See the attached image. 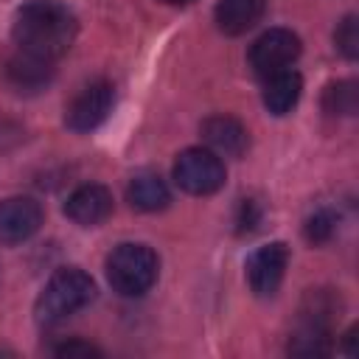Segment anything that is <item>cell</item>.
Wrapping results in <instances>:
<instances>
[{
	"mask_svg": "<svg viewBox=\"0 0 359 359\" xmlns=\"http://www.w3.org/2000/svg\"><path fill=\"white\" fill-rule=\"evenodd\" d=\"M160 272V258L146 244H121L107 258V280L123 297L146 294Z\"/></svg>",
	"mask_w": 359,
	"mask_h": 359,
	"instance_id": "3",
	"label": "cell"
},
{
	"mask_svg": "<svg viewBox=\"0 0 359 359\" xmlns=\"http://www.w3.org/2000/svg\"><path fill=\"white\" fill-rule=\"evenodd\" d=\"M353 339H356V328H351V331L345 334V353H348V356H356V348H353Z\"/></svg>",
	"mask_w": 359,
	"mask_h": 359,
	"instance_id": "22",
	"label": "cell"
},
{
	"mask_svg": "<svg viewBox=\"0 0 359 359\" xmlns=\"http://www.w3.org/2000/svg\"><path fill=\"white\" fill-rule=\"evenodd\" d=\"M109 213H112V194L98 182L79 185L65 202V216L81 227H95L107 222Z\"/></svg>",
	"mask_w": 359,
	"mask_h": 359,
	"instance_id": "9",
	"label": "cell"
},
{
	"mask_svg": "<svg viewBox=\"0 0 359 359\" xmlns=\"http://www.w3.org/2000/svg\"><path fill=\"white\" fill-rule=\"evenodd\" d=\"M334 45H337V50L345 56V59H356L359 56V17L356 14H348L339 25H337V31H334Z\"/></svg>",
	"mask_w": 359,
	"mask_h": 359,
	"instance_id": "19",
	"label": "cell"
},
{
	"mask_svg": "<svg viewBox=\"0 0 359 359\" xmlns=\"http://www.w3.org/2000/svg\"><path fill=\"white\" fill-rule=\"evenodd\" d=\"M79 34V22L67 6L59 0H28L17 8L11 36L20 50L56 62L65 56Z\"/></svg>",
	"mask_w": 359,
	"mask_h": 359,
	"instance_id": "1",
	"label": "cell"
},
{
	"mask_svg": "<svg viewBox=\"0 0 359 359\" xmlns=\"http://www.w3.org/2000/svg\"><path fill=\"white\" fill-rule=\"evenodd\" d=\"M264 17V0H219L213 8L216 28L227 36L247 34Z\"/></svg>",
	"mask_w": 359,
	"mask_h": 359,
	"instance_id": "12",
	"label": "cell"
},
{
	"mask_svg": "<svg viewBox=\"0 0 359 359\" xmlns=\"http://www.w3.org/2000/svg\"><path fill=\"white\" fill-rule=\"evenodd\" d=\"M163 3H168V6H185V3H191V0H163Z\"/></svg>",
	"mask_w": 359,
	"mask_h": 359,
	"instance_id": "23",
	"label": "cell"
},
{
	"mask_svg": "<svg viewBox=\"0 0 359 359\" xmlns=\"http://www.w3.org/2000/svg\"><path fill=\"white\" fill-rule=\"evenodd\" d=\"M224 163L216 151L194 146L185 149L174 163V182L191 196H210L224 185Z\"/></svg>",
	"mask_w": 359,
	"mask_h": 359,
	"instance_id": "4",
	"label": "cell"
},
{
	"mask_svg": "<svg viewBox=\"0 0 359 359\" xmlns=\"http://www.w3.org/2000/svg\"><path fill=\"white\" fill-rule=\"evenodd\" d=\"M42 227V208L31 196H8L0 202V244H22Z\"/></svg>",
	"mask_w": 359,
	"mask_h": 359,
	"instance_id": "8",
	"label": "cell"
},
{
	"mask_svg": "<svg viewBox=\"0 0 359 359\" xmlns=\"http://www.w3.org/2000/svg\"><path fill=\"white\" fill-rule=\"evenodd\" d=\"M126 199L135 210H143V213H157L163 210L168 202H171V194H168V185L160 180V174L154 171H140L129 180L126 185Z\"/></svg>",
	"mask_w": 359,
	"mask_h": 359,
	"instance_id": "14",
	"label": "cell"
},
{
	"mask_svg": "<svg viewBox=\"0 0 359 359\" xmlns=\"http://www.w3.org/2000/svg\"><path fill=\"white\" fill-rule=\"evenodd\" d=\"M56 356H101V351L90 342H81V339H70V342H62L56 348Z\"/></svg>",
	"mask_w": 359,
	"mask_h": 359,
	"instance_id": "21",
	"label": "cell"
},
{
	"mask_svg": "<svg viewBox=\"0 0 359 359\" xmlns=\"http://www.w3.org/2000/svg\"><path fill=\"white\" fill-rule=\"evenodd\" d=\"M93 297H95L93 278L79 266H62L50 275V280L39 292L34 314L42 325H56L73 317L76 311H81L84 306H90Z\"/></svg>",
	"mask_w": 359,
	"mask_h": 359,
	"instance_id": "2",
	"label": "cell"
},
{
	"mask_svg": "<svg viewBox=\"0 0 359 359\" xmlns=\"http://www.w3.org/2000/svg\"><path fill=\"white\" fill-rule=\"evenodd\" d=\"M300 90H303V79L292 67L266 76L264 79V107H266V112H272V115L292 112L294 104L300 101Z\"/></svg>",
	"mask_w": 359,
	"mask_h": 359,
	"instance_id": "13",
	"label": "cell"
},
{
	"mask_svg": "<svg viewBox=\"0 0 359 359\" xmlns=\"http://www.w3.org/2000/svg\"><path fill=\"white\" fill-rule=\"evenodd\" d=\"M112 107H115V87L107 79L90 81L65 107V126L73 132H93L107 121Z\"/></svg>",
	"mask_w": 359,
	"mask_h": 359,
	"instance_id": "5",
	"label": "cell"
},
{
	"mask_svg": "<svg viewBox=\"0 0 359 359\" xmlns=\"http://www.w3.org/2000/svg\"><path fill=\"white\" fill-rule=\"evenodd\" d=\"M289 353L294 356H328L334 351V337L331 328L325 325H311V323H300L297 331L289 339Z\"/></svg>",
	"mask_w": 359,
	"mask_h": 359,
	"instance_id": "16",
	"label": "cell"
},
{
	"mask_svg": "<svg viewBox=\"0 0 359 359\" xmlns=\"http://www.w3.org/2000/svg\"><path fill=\"white\" fill-rule=\"evenodd\" d=\"M300 56V36L289 28H269L264 31L250 48V67L255 76L266 79L278 70H286Z\"/></svg>",
	"mask_w": 359,
	"mask_h": 359,
	"instance_id": "6",
	"label": "cell"
},
{
	"mask_svg": "<svg viewBox=\"0 0 359 359\" xmlns=\"http://www.w3.org/2000/svg\"><path fill=\"white\" fill-rule=\"evenodd\" d=\"M3 79L6 84L14 90V93H22V95H34L39 90H45L53 79V62L48 59H39V56H31L25 50H17L6 67H3Z\"/></svg>",
	"mask_w": 359,
	"mask_h": 359,
	"instance_id": "10",
	"label": "cell"
},
{
	"mask_svg": "<svg viewBox=\"0 0 359 359\" xmlns=\"http://www.w3.org/2000/svg\"><path fill=\"white\" fill-rule=\"evenodd\" d=\"M289 266V247L283 241H272L258 247L247 258V283L258 297H272L286 275Z\"/></svg>",
	"mask_w": 359,
	"mask_h": 359,
	"instance_id": "7",
	"label": "cell"
},
{
	"mask_svg": "<svg viewBox=\"0 0 359 359\" xmlns=\"http://www.w3.org/2000/svg\"><path fill=\"white\" fill-rule=\"evenodd\" d=\"M323 109L328 115H334V118L337 115H342V118L353 115L359 109V84L351 81V79L328 84L325 93H323Z\"/></svg>",
	"mask_w": 359,
	"mask_h": 359,
	"instance_id": "17",
	"label": "cell"
},
{
	"mask_svg": "<svg viewBox=\"0 0 359 359\" xmlns=\"http://www.w3.org/2000/svg\"><path fill=\"white\" fill-rule=\"evenodd\" d=\"M261 219H264L261 202H255V199H241V202H238V210H236V233H238V236H247V233L258 230Z\"/></svg>",
	"mask_w": 359,
	"mask_h": 359,
	"instance_id": "20",
	"label": "cell"
},
{
	"mask_svg": "<svg viewBox=\"0 0 359 359\" xmlns=\"http://www.w3.org/2000/svg\"><path fill=\"white\" fill-rule=\"evenodd\" d=\"M339 311H342L339 294H334L331 289H311V292L303 297L300 323H311V325H325V328H331V323L339 320Z\"/></svg>",
	"mask_w": 359,
	"mask_h": 359,
	"instance_id": "15",
	"label": "cell"
},
{
	"mask_svg": "<svg viewBox=\"0 0 359 359\" xmlns=\"http://www.w3.org/2000/svg\"><path fill=\"white\" fill-rule=\"evenodd\" d=\"M202 137L219 157H241L250 146V135L244 123L233 115H210L202 121Z\"/></svg>",
	"mask_w": 359,
	"mask_h": 359,
	"instance_id": "11",
	"label": "cell"
},
{
	"mask_svg": "<svg viewBox=\"0 0 359 359\" xmlns=\"http://www.w3.org/2000/svg\"><path fill=\"white\" fill-rule=\"evenodd\" d=\"M303 233H306V241L309 244H325V241H331L334 233H337V213L328 210V208H317L306 219Z\"/></svg>",
	"mask_w": 359,
	"mask_h": 359,
	"instance_id": "18",
	"label": "cell"
}]
</instances>
